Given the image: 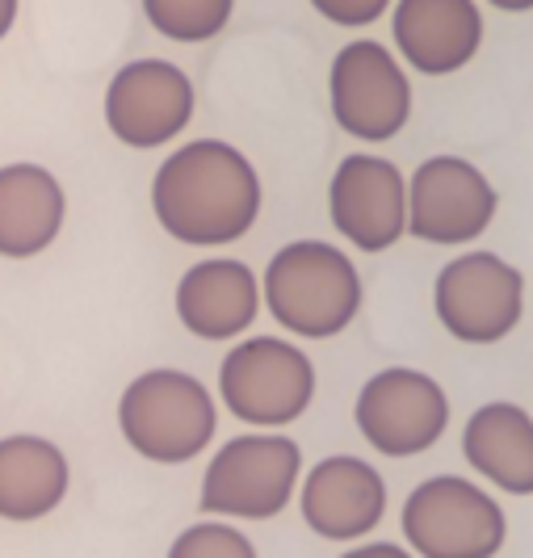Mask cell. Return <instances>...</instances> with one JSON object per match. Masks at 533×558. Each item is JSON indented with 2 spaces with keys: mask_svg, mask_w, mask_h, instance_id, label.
<instances>
[{
  "mask_svg": "<svg viewBox=\"0 0 533 558\" xmlns=\"http://www.w3.org/2000/svg\"><path fill=\"white\" fill-rule=\"evenodd\" d=\"M156 219L181 244H231L261 215V181L231 143L197 140L172 151L152 181Z\"/></svg>",
  "mask_w": 533,
  "mask_h": 558,
  "instance_id": "obj_1",
  "label": "cell"
},
{
  "mask_svg": "<svg viewBox=\"0 0 533 558\" xmlns=\"http://www.w3.org/2000/svg\"><path fill=\"white\" fill-rule=\"evenodd\" d=\"M265 307L286 332L328 340L353 324L362 307V278L340 248L324 240H299L269 260Z\"/></svg>",
  "mask_w": 533,
  "mask_h": 558,
  "instance_id": "obj_2",
  "label": "cell"
},
{
  "mask_svg": "<svg viewBox=\"0 0 533 558\" xmlns=\"http://www.w3.org/2000/svg\"><path fill=\"white\" fill-rule=\"evenodd\" d=\"M122 437L135 453L152 462H190L215 437V399L194 374L181 369H147L118 403Z\"/></svg>",
  "mask_w": 533,
  "mask_h": 558,
  "instance_id": "obj_3",
  "label": "cell"
},
{
  "mask_svg": "<svg viewBox=\"0 0 533 558\" xmlns=\"http://www.w3.org/2000/svg\"><path fill=\"white\" fill-rule=\"evenodd\" d=\"M403 537L424 558H492L505 550V508L458 475L421 483L403 504Z\"/></svg>",
  "mask_w": 533,
  "mask_h": 558,
  "instance_id": "obj_4",
  "label": "cell"
},
{
  "mask_svg": "<svg viewBox=\"0 0 533 558\" xmlns=\"http://www.w3.org/2000/svg\"><path fill=\"white\" fill-rule=\"evenodd\" d=\"M219 395L231 416L261 428H281L311 408L315 365L307 353L278 336H253L235 344L219 369Z\"/></svg>",
  "mask_w": 533,
  "mask_h": 558,
  "instance_id": "obj_5",
  "label": "cell"
},
{
  "mask_svg": "<svg viewBox=\"0 0 533 558\" xmlns=\"http://www.w3.org/2000/svg\"><path fill=\"white\" fill-rule=\"evenodd\" d=\"M433 307L449 336L467 344H496L521 324L525 278L496 252H467L437 274Z\"/></svg>",
  "mask_w": 533,
  "mask_h": 558,
  "instance_id": "obj_6",
  "label": "cell"
},
{
  "mask_svg": "<svg viewBox=\"0 0 533 558\" xmlns=\"http://www.w3.org/2000/svg\"><path fill=\"white\" fill-rule=\"evenodd\" d=\"M303 449L290 437H235L227 441L202 478V508L265 521L278 517L294 496Z\"/></svg>",
  "mask_w": 533,
  "mask_h": 558,
  "instance_id": "obj_7",
  "label": "cell"
},
{
  "mask_svg": "<svg viewBox=\"0 0 533 558\" xmlns=\"http://www.w3.org/2000/svg\"><path fill=\"white\" fill-rule=\"evenodd\" d=\"M332 118L344 135L365 143L395 140L412 113V84L383 43L358 38L332 59Z\"/></svg>",
  "mask_w": 533,
  "mask_h": 558,
  "instance_id": "obj_8",
  "label": "cell"
},
{
  "mask_svg": "<svg viewBox=\"0 0 533 558\" xmlns=\"http://www.w3.org/2000/svg\"><path fill=\"white\" fill-rule=\"evenodd\" d=\"M446 424V391L421 369H378L358 395V428L387 458H412L433 449Z\"/></svg>",
  "mask_w": 533,
  "mask_h": 558,
  "instance_id": "obj_9",
  "label": "cell"
},
{
  "mask_svg": "<svg viewBox=\"0 0 533 558\" xmlns=\"http://www.w3.org/2000/svg\"><path fill=\"white\" fill-rule=\"evenodd\" d=\"M496 219V190L471 160L433 156L408 185V231L428 244H467Z\"/></svg>",
  "mask_w": 533,
  "mask_h": 558,
  "instance_id": "obj_10",
  "label": "cell"
},
{
  "mask_svg": "<svg viewBox=\"0 0 533 558\" xmlns=\"http://www.w3.org/2000/svg\"><path fill=\"white\" fill-rule=\"evenodd\" d=\"M194 118V84L169 59H135L106 88V122L126 147H160Z\"/></svg>",
  "mask_w": 533,
  "mask_h": 558,
  "instance_id": "obj_11",
  "label": "cell"
},
{
  "mask_svg": "<svg viewBox=\"0 0 533 558\" xmlns=\"http://www.w3.org/2000/svg\"><path fill=\"white\" fill-rule=\"evenodd\" d=\"M332 227L362 252H383L408 231V185L383 156H344L328 190Z\"/></svg>",
  "mask_w": 533,
  "mask_h": 558,
  "instance_id": "obj_12",
  "label": "cell"
},
{
  "mask_svg": "<svg viewBox=\"0 0 533 558\" xmlns=\"http://www.w3.org/2000/svg\"><path fill=\"white\" fill-rule=\"evenodd\" d=\"M387 512V483L362 458H324L303 483V521L328 542H353L374 533Z\"/></svg>",
  "mask_w": 533,
  "mask_h": 558,
  "instance_id": "obj_13",
  "label": "cell"
},
{
  "mask_svg": "<svg viewBox=\"0 0 533 558\" xmlns=\"http://www.w3.org/2000/svg\"><path fill=\"white\" fill-rule=\"evenodd\" d=\"M391 34L399 56L424 76H449L475 59L483 17L475 0H399Z\"/></svg>",
  "mask_w": 533,
  "mask_h": 558,
  "instance_id": "obj_14",
  "label": "cell"
},
{
  "mask_svg": "<svg viewBox=\"0 0 533 558\" xmlns=\"http://www.w3.org/2000/svg\"><path fill=\"white\" fill-rule=\"evenodd\" d=\"M261 311L253 269L244 260H202L177 286V315L202 340H231L240 336Z\"/></svg>",
  "mask_w": 533,
  "mask_h": 558,
  "instance_id": "obj_15",
  "label": "cell"
},
{
  "mask_svg": "<svg viewBox=\"0 0 533 558\" xmlns=\"http://www.w3.org/2000/svg\"><path fill=\"white\" fill-rule=\"evenodd\" d=\"M63 190L38 165L0 168V256H38L51 248L63 227Z\"/></svg>",
  "mask_w": 533,
  "mask_h": 558,
  "instance_id": "obj_16",
  "label": "cell"
},
{
  "mask_svg": "<svg viewBox=\"0 0 533 558\" xmlns=\"http://www.w3.org/2000/svg\"><path fill=\"white\" fill-rule=\"evenodd\" d=\"M462 453L508 496L533 492V420L517 403H483L462 428Z\"/></svg>",
  "mask_w": 533,
  "mask_h": 558,
  "instance_id": "obj_17",
  "label": "cell"
},
{
  "mask_svg": "<svg viewBox=\"0 0 533 558\" xmlns=\"http://www.w3.org/2000/svg\"><path fill=\"white\" fill-rule=\"evenodd\" d=\"M68 496V458L47 437L0 441V517L38 521Z\"/></svg>",
  "mask_w": 533,
  "mask_h": 558,
  "instance_id": "obj_18",
  "label": "cell"
},
{
  "mask_svg": "<svg viewBox=\"0 0 533 558\" xmlns=\"http://www.w3.org/2000/svg\"><path fill=\"white\" fill-rule=\"evenodd\" d=\"M235 0H143L147 22L172 43H206L223 34Z\"/></svg>",
  "mask_w": 533,
  "mask_h": 558,
  "instance_id": "obj_19",
  "label": "cell"
},
{
  "mask_svg": "<svg viewBox=\"0 0 533 558\" xmlns=\"http://www.w3.org/2000/svg\"><path fill=\"white\" fill-rule=\"evenodd\" d=\"M172 558H202V555H223V558H253V542L231 525H194L172 542Z\"/></svg>",
  "mask_w": 533,
  "mask_h": 558,
  "instance_id": "obj_20",
  "label": "cell"
},
{
  "mask_svg": "<svg viewBox=\"0 0 533 558\" xmlns=\"http://www.w3.org/2000/svg\"><path fill=\"white\" fill-rule=\"evenodd\" d=\"M311 4H315L319 17H328V22H337V26L358 29V26L378 22L391 0H311Z\"/></svg>",
  "mask_w": 533,
  "mask_h": 558,
  "instance_id": "obj_21",
  "label": "cell"
},
{
  "mask_svg": "<svg viewBox=\"0 0 533 558\" xmlns=\"http://www.w3.org/2000/svg\"><path fill=\"white\" fill-rule=\"evenodd\" d=\"M13 17H17V0H0V38L13 29Z\"/></svg>",
  "mask_w": 533,
  "mask_h": 558,
  "instance_id": "obj_22",
  "label": "cell"
},
{
  "mask_svg": "<svg viewBox=\"0 0 533 558\" xmlns=\"http://www.w3.org/2000/svg\"><path fill=\"white\" fill-rule=\"evenodd\" d=\"M496 9H505V13H525V9H533V0H492Z\"/></svg>",
  "mask_w": 533,
  "mask_h": 558,
  "instance_id": "obj_23",
  "label": "cell"
}]
</instances>
